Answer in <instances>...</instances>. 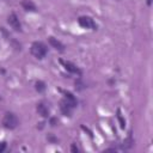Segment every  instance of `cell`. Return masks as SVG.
I'll return each instance as SVG.
<instances>
[{
  "mask_svg": "<svg viewBox=\"0 0 153 153\" xmlns=\"http://www.w3.org/2000/svg\"><path fill=\"white\" fill-rule=\"evenodd\" d=\"M48 41H49L50 45H51L53 48H55L56 50H60V51H63V50H65V45H63L57 38H55V37H49Z\"/></svg>",
  "mask_w": 153,
  "mask_h": 153,
  "instance_id": "cell-7",
  "label": "cell"
},
{
  "mask_svg": "<svg viewBox=\"0 0 153 153\" xmlns=\"http://www.w3.org/2000/svg\"><path fill=\"white\" fill-rule=\"evenodd\" d=\"M60 108H61V111H62V114L63 115H66V116H71V114H72V105L65 99V100H61V103H60Z\"/></svg>",
  "mask_w": 153,
  "mask_h": 153,
  "instance_id": "cell-6",
  "label": "cell"
},
{
  "mask_svg": "<svg viewBox=\"0 0 153 153\" xmlns=\"http://www.w3.org/2000/svg\"><path fill=\"white\" fill-rule=\"evenodd\" d=\"M117 118H118V121H120V123H121V127L122 128H124V120L122 118V116H121V114H120V111H118V114H117Z\"/></svg>",
  "mask_w": 153,
  "mask_h": 153,
  "instance_id": "cell-12",
  "label": "cell"
},
{
  "mask_svg": "<svg viewBox=\"0 0 153 153\" xmlns=\"http://www.w3.org/2000/svg\"><path fill=\"white\" fill-rule=\"evenodd\" d=\"M78 23H79L80 26L86 27V29H96V27H97L96 23H94L93 19L90 18V17H85V16H84V17H80V18L78 19Z\"/></svg>",
  "mask_w": 153,
  "mask_h": 153,
  "instance_id": "cell-3",
  "label": "cell"
},
{
  "mask_svg": "<svg viewBox=\"0 0 153 153\" xmlns=\"http://www.w3.org/2000/svg\"><path fill=\"white\" fill-rule=\"evenodd\" d=\"M4 148H5V143H1V145H0V152H1Z\"/></svg>",
  "mask_w": 153,
  "mask_h": 153,
  "instance_id": "cell-14",
  "label": "cell"
},
{
  "mask_svg": "<svg viewBox=\"0 0 153 153\" xmlns=\"http://www.w3.org/2000/svg\"><path fill=\"white\" fill-rule=\"evenodd\" d=\"M2 124L7 129H14L18 126V118L12 112H6L4 118H2Z\"/></svg>",
  "mask_w": 153,
  "mask_h": 153,
  "instance_id": "cell-2",
  "label": "cell"
},
{
  "mask_svg": "<svg viewBox=\"0 0 153 153\" xmlns=\"http://www.w3.org/2000/svg\"><path fill=\"white\" fill-rule=\"evenodd\" d=\"M61 63L63 65V67H65L68 72H71V73H73V74H80V73H81L80 69H79L74 63H72V62H69V61H62V60H61Z\"/></svg>",
  "mask_w": 153,
  "mask_h": 153,
  "instance_id": "cell-5",
  "label": "cell"
},
{
  "mask_svg": "<svg viewBox=\"0 0 153 153\" xmlns=\"http://www.w3.org/2000/svg\"><path fill=\"white\" fill-rule=\"evenodd\" d=\"M36 90L38 91V92H43L44 90H45V84L43 82V81H37L36 82Z\"/></svg>",
  "mask_w": 153,
  "mask_h": 153,
  "instance_id": "cell-11",
  "label": "cell"
},
{
  "mask_svg": "<svg viewBox=\"0 0 153 153\" xmlns=\"http://www.w3.org/2000/svg\"><path fill=\"white\" fill-rule=\"evenodd\" d=\"M72 152H73V153H76V152H78V148H76V146H75L74 143L72 145Z\"/></svg>",
  "mask_w": 153,
  "mask_h": 153,
  "instance_id": "cell-13",
  "label": "cell"
},
{
  "mask_svg": "<svg viewBox=\"0 0 153 153\" xmlns=\"http://www.w3.org/2000/svg\"><path fill=\"white\" fill-rule=\"evenodd\" d=\"M65 99H66L72 106H75V105H76V99H75V97H74L71 92H65Z\"/></svg>",
  "mask_w": 153,
  "mask_h": 153,
  "instance_id": "cell-10",
  "label": "cell"
},
{
  "mask_svg": "<svg viewBox=\"0 0 153 153\" xmlns=\"http://www.w3.org/2000/svg\"><path fill=\"white\" fill-rule=\"evenodd\" d=\"M37 112H38V115H41L42 117H48V116H49V109H48L44 104H42V103L37 104Z\"/></svg>",
  "mask_w": 153,
  "mask_h": 153,
  "instance_id": "cell-9",
  "label": "cell"
},
{
  "mask_svg": "<svg viewBox=\"0 0 153 153\" xmlns=\"http://www.w3.org/2000/svg\"><path fill=\"white\" fill-rule=\"evenodd\" d=\"M31 54L37 59H43L47 55V47L42 42H33L31 44Z\"/></svg>",
  "mask_w": 153,
  "mask_h": 153,
  "instance_id": "cell-1",
  "label": "cell"
},
{
  "mask_svg": "<svg viewBox=\"0 0 153 153\" xmlns=\"http://www.w3.org/2000/svg\"><path fill=\"white\" fill-rule=\"evenodd\" d=\"M22 6H23L24 10H26V11H31V12H35V11L37 10L36 5H35L31 0H23V1H22Z\"/></svg>",
  "mask_w": 153,
  "mask_h": 153,
  "instance_id": "cell-8",
  "label": "cell"
},
{
  "mask_svg": "<svg viewBox=\"0 0 153 153\" xmlns=\"http://www.w3.org/2000/svg\"><path fill=\"white\" fill-rule=\"evenodd\" d=\"M7 22H8V24L11 25V27H12L13 30H16V31H20L22 25H20V22H19V19H18V17H17L14 13H11V14L8 16Z\"/></svg>",
  "mask_w": 153,
  "mask_h": 153,
  "instance_id": "cell-4",
  "label": "cell"
}]
</instances>
